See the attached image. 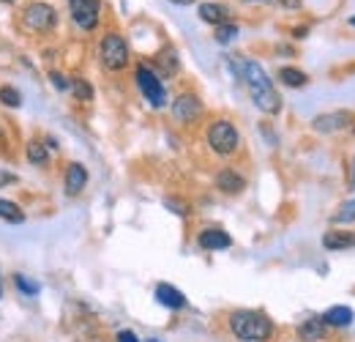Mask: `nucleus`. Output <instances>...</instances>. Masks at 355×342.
Listing matches in <instances>:
<instances>
[{
    "instance_id": "f257e3e1",
    "label": "nucleus",
    "mask_w": 355,
    "mask_h": 342,
    "mask_svg": "<svg viewBox=\"0 0 355 342\" xmlns=\"http://www.w3.org/2000/svg\"><path fill=\"white\" fill-rule=\"evenodd\" d=\"M230 66L246 83L249 93H252V101L257 104V110H263L266 115H279L282 113V96L276 93L273 83L268 80L266 69L257 60H249V58L235 55V58H230Z\"/></svg>"
},
{
    "instance_id": "f03ea898",
    "label": "nucleus",
    "mask_w": 355,
    "mask_h": 342,
    "mask_svg": "<svg viewBox=\"0 0 355 342\" xmlns=\"http://www.w3.org/2000/svg\"><path fill=\"white\" fill-rule=\"evenodd\" d=\"M230 329L241 342H266L273 334V323L257 309H238L230 315Z\"/></svg>"
},
{
    "instance_id": "7ed1b4c3",
    "label": "nucleus",
    "mask_w": 355,
    "mask_h": 342,
    "mask_svg": "<svg viewBox=\"0 0 355 342\" xmlns=\"http://www.w3.org/2000/svg\"><path fill=\"white\" fill-rule=\"evenodd\" d=\"M205 140H208V148L216 156H232L241 148V134H238L235 124L227 121V118H216L205 131Z\"/></svg>"
},
{
    "instance_id": "20e7f679",
    "label": "nucleus",
    "mask_w": 355,
    "mask_h": 342,
    "mask_svg": "<svg viewBox=\"0 0 355 342\" xmlns=\"http://www.w3.org/2000/svg\"><path fill=\"white\" fill-rule=\"evenodd\" d=\"M98 58L107 72H123L129 66V44L118 31H107L98 44Z\"/></svg>"
},
{
    "instance_id": "39448f33",
    "label": "nucleus",
    "mask_w": 355,
    "mask_h": 342,
    "mask_svg": "<svg viewBox=\"0 0 355 342\" xmlns=\"http://www.w3.org/2000/svg\"><path fill=\"white\" fill-rule=\"evenodd\" d=\"M55 25H58L55 6L42 3V0L28 3L22 8V14H19V28L28 31V33H49V31H55Z\"/></svg>"
},
{
    "instance_id": "423d86ee",
    "label": "nucleus",
    "mask_w": 355,
    "mask_h": 342,
    "mask_svg": "<svg viewBox=\"0 0 355 342\" xmlns=\"http://www.w3.org/2000/svg\"><path fill=\"white\" fill-rule=\"evenodd\" d=\"M134 83H137L139 93L145 96V101H148L150 107H156V110L167 107V90H164V83H162V77H159L150 66L139 63V66L134 69Z\"/></svg>"
},
{
    "instance_id": "0eeeda50",
    "label": "nucleus",
    "mask_w": 355,
    "mask_h": 342,
    "mask_svg": "<svg viewBox=\"0 0 355 342\" xmlns=\"http://www.w3.org/2000/svg\"><path fill=\"white\" fill-rule=\"evenodd\" d=\"M69 14L83 31H96L101 19V0H69Z\"/></svg>"
},
{
    "instance_id": "6e6552de",
    "label": "nucleus",
    "mask_w": 355,
    "mask_h": 342,
    "mask_svg": "<svg viewBox=\"0 0 355 342\" xmlns=\"http://www.w3.org/2000/svg\"><path fill=\"white\" fill-rule=\"evenodd\" d=\"M202 115V101L194 93H180L173 101V118L178 124H194Z\"/></svg>"
},
{
    "instance_id": "1a4fd4ad",
    "label": "nucleus",
    "mask_w": 355,
    "mask_h": 342,
    "mask_svg": "<svg viewBox=\"0 0 355 342\" xmlns=\"http://www.w3.org/2000/svg\"><path fill=\"white\" fill-rule=\"evenodd\" d=\"M355 118L350 110H334V113H322L311 121V129L320 131V134H331V131H339L345 127H353Z\"/></svg>"
},
{
    "instance_id": "9d476101",
    "label": "nucleus",
    "mask_w": 355,
    "mask_h": 342,
    "mask_svg": "<svg viewBox=\"0 0 355 342\" xmlns=\"http://www.w3.org/2000/svg\"><path fill=\"white\" fill-rule=\"evenodd\" d=\"M63 186H66V195H69V197L80 195V192L88 186V170H85V165L71 162V165L66 168V175H63Z\"/></svg>"
},
{
    "instance_id": "9b49d317",
    "label": "nucleus",
    "mask_w": 355,
    "mask_h": 342,
    "mask_svg": "<svg viewBox=\"0 0 355 342\" xmlns=\"http://www.w3.org/2000/svg\"><path fill=\"white\" fill-rule=\"evenodd\" d=\"M197 244L202 250H208V252H219V250H230L232 247V238L224 230H219V227H208V230H202L197 236Z\"/></svg>"
},
{
    "instance_id": "f8f14e48",
    "label": "nucleus",
    "mask_w": 355,
    "mask_h": 342,
    "mask_svg": "<svg viewBox=\"0 0 355 342\" xmlns=\"http://www.w3.org/2000/svg\"><path fill=\"white\" fill-rule=\"evenodd\" d=\"M216 189L224 195H241L246 189V178L241 172H235L232 168H224L216 172Z\"/></svg>"
},
{
    "instance_id": "ddd939ff",
    "label": "nucleus",
    "mask_w": 355,
    "mask_h": 342,
    "mask_svg": "<svg viewBox=\"0 0 355 342\" xmlns=\"http://www.w3.org/2000/svg\"><path fill=\"white\" fill-rule=\"evenodd\" d=\"M200 19L202 22H208V25H224V22H230V8L224 6V3H200Z\"/></svg>"
},
{
    "instance_id": "4468645a",
    "label": "nucleus",
    "mask_w": 355,
    "mask_h": 342,
    "mask_svg": "<svg viewBox=\"0 0 355 342\" xmlns=\"http://www.w3.org/2000/svg\"><path fill=\"white\" fill-rule=\"evenodd\" d=\"M156 301H159L162 307H167V309H183V307H186V296H183L178 288L167 285V282L156 285Z\"/></svg>"
},
{
    "instance_id": "2eb2a0df",
    "label": "nucleus",
    "mask_w": 355,
    "mask_h": 342,
    "mask_svg": "<svg viewBox=\"0 0 355 342\" xmlns=\"http://www.w3.org/2000/svg\"><path fill=\"white\" fill-rule=\"evenodd\" d=\"M353 309L350 307H345V304H336V307H331L325 315H322V320H325V326H336V329H345V326H350L353 323Z\"/></svg>"
},
{
    "instance_id": "dca6fc26",
    "label": "nucleus",
    "mask_w": 355,
    "mask_h": 342,
    "mask_svg": "<svg viewBox=\"0 0 355 342\" xmlns=\"http://www.w3.org/2000/svg\"><path fill=\"white\" fill-rule=\"evenodd\" d=\"M322 247L325 250H347V247H355V230L347 233V230H328L322 236Z\"/></svg>"
},
{
    "instance_id": "f3484780",
    "label": "nucleus",
    "mask_w": 355,
    "mask_h": 342,
    "mask_svg": "<svg viewBox=\"0 0 355 342\" xmlns=\"http://www.w3.org/2000/svg\"><path fill=\"white\" fill-rule=\"evenodd\" d=\"M298 337L304 342L322 340V337H325V320H322V318H309V320H304L301 329H298Z\"/></svg>"
},
{
    "instance_id": "a211bd4d",
    "label": "nucleus",
    "mask_w": 355,
    "mask_h": 342,
    "mask_svg": "<svg viewBox=\"0 0 355 342\" xmlns=\"http://www.w3.org/2000/svg\"><path fill=\"white\" fill-rule=\"evenodd\" d=\"M279 80L287 88H304L309 83V77H306L301 69H295V66H282V69H279Z\"/></svg>"
},
{
    "instance_id": "6ab92c4d",
    "label": "nucleus",
    "mask_w": 355,
    "mask_h": 342,
    "mask_svg": "<svg viewBox=\"0 0 355 342\" xmlns=\"http://www.w3.org/2000/svg\"><path fill=\"white\" fill-rule=\"evenodd\" d=\"M0 219H3V222H11V225H22V222H25V211H22L17 203L0 197Z\"/></svg>"
},
{
    "instance_id": "aec40b11",
    "label": "nucleus",
    "mask_w": 355,
    "mask_h": 342,
    "mask_svg": "<svg viewBox=\"0 0 355 342\" xmlns=\"http://www.w3.org/2000/svg\"><path fill=\"white\" fill-rule=\"evenodd\" d=\"M25 156H28V162L31 165H36V168H44L46 165V145H42L39 140H31L28 142V148H25Z\"/></svg>"
},
{
    "instance_id": "412c9836",
    "label": "nucleus",
    "mask_w": 355,
    "mask_h": 342,
    "mask_svg": "<svg viewBox=\"0 0 355 342\" xmlns=\"http://www.w3.org/2000/svg\"><path fill=\"white\" fill-rule=\"evenodd\" d=\"M156 63H159V69H162V74H164V77H170V74H178V69H180L175 49H164V52L156 58Z\"/></svg>"
},
{
    "instance_id": "4be33fe9",
    "label": "nucleus",
    "mask_w": 355,
    "mask_h": 342,
    "mask_svg": "<svg viewBox=\"0 0 355 342\" xmlns=\"http://www.w3.org/2000/svg\"><path fill=\"white\" fill-rule=\"evenodd\" d=\"M14 285H17L19 293H25V296H39V293H42V285L33 282V279H28L25 274H14Z\"/></svg>"
},
{
    "instance_id": "5701e85b",
    "label": "nucleus",
    "mask_w": 355,
    "mask_h": 342,
    "mask_svg": "<svg viewBox=\"0 0 355 342\" xmlns=\"http://www.w3.org/2000/svg\"><path fill=\"white\" fill-rule=\"evenodd\" d=\"M71 93H74L80 101H90V99H93V86H90L88 80H83V77H74V80H71Z\"/></svg>"
},
{
    "instance_id": "b1692460",
    "label": "nucleus",
    "mask_w": 355,
    "mask_h": 342,
    "mask_svg": "<svg viewBox=\"0 0 355 342\" xmlns=\"http://www.w3.org/2000/svg\"><path fill=\"white\" fill-rule=\"evenodd\" d=\"M355 222V200H347L339 206V211L334 214V225H350Z\"/></svg>"
},
{
    "instance_id": "393cba45",
    "label": "nucleus",
    "mask_w": 355,
    "mask_h": 342,
    "mask_svg": "<svg viewBox=\"0 0 355 342\" xmlns=\"http://www.w3.org/2000/svg\"><path fill=\"white\" fill-rule=\"evenodd\" d=\"M0 104H6V107H19V104H22L19 90L11 86H3L0 88Z\"/></svg>"
},
{
    "instance_id": "a878e982",
    "label": "nucleus",
    "mask_w": 355,
    "mask_h": 342,
    "mask_svg": "<svg viewBox=\"0 0 355 342\" xmlns=\"http://www.w3.org/2000/svg\"><path fill=\"white\" fill-rule=\"evenodd\" d=\"M235 36H238V25L235 22H224V25L216 28V42L219 44H230Z\"/></svg>"
},
{
    "instance_id": "bb28decb",
    "label": "nucleus",
    "mask_w": 355,
    "mask_h": 342,
    "mask_svg": "<svg viewBox=\"0 0 355 342\" xmlns=\"http://www.w3.org/2000/svg\"><path fill=\"white\" fill-rule=\"evenodd\" d=\"M49 80H52V86L58 88V90H71V83L63 74H58V72H49Z\"/></svg>"
},
{
    "instance_id": "cd10ccee",
    "label": "nucleus",
    "mask_w": 355,
    "mask_h": 342,
    "mask_svg": "<svg viewBox=\"0 0 355 342\" xmlns=\"http://www.w3.org/2000/svg\"><path fill=\"white\" fill-rule=\"evenodd\" d=\"M164 206H167V209H173V214H178V216L189 214V206H186V203H178V200H173V197H167V200H164Z\"/></svg>"
},
{
    "instance_id": "c85d7f7f",
    "label": "nucleus",
    "mask_w": 355,
    "mask_h": 342,
    "mask_svg": "<svg viewBox=\"0 0 355 342\" xmlns=\"http://www.w3.org/2000/svg\"><path fill=\"white\" fill-rule=\"evenodd\" d=\"M14 181H17V175H14V172L0 170V186H6V184H14Z\"/></svg>"
},
{
    "instance_id": "c756f323",
    "label": "nucleus",
    "mask_w": 355,
    "mask_h": 342,
    "mask_svg": "<svg viewBox=\"0 0 355 342\" xmlns=\"http://www.w3.org/2000/svg\"><path fill=\"white\" fill-rule=\"evenodd\" d=\"M118 342H139L134 332H118Z\"/></svg>"
},
{
    "instance_id": "7c9ffc66",
    "label": "nucleus",
    "mask_w": 355,
    "mask_h": 342,
    "mask_svg": "<svg viewBox=\"0 0 355 342\" xmlns=\"http://www.w3.org/2000/svg\"><path fill=\"white\" fill-rule=\"evenodd\" d=\"M282 8H301V0H276Z\"/></svg>"
},
{
    "instance_id": "2f4dec72",
    "label": "nucleus",
    "mask_w": 355,
    "mask_h": 342,
    "mask_svg": "<svg viewBox=\"0 0 355 342\" xmlns=\"http://www.w3.org/2000/svg\"><path fill=\"white\" fill-rule=\"evenodd\" d=\"M170 3H178V6H191L194 0H170Z\"/></svg>"
},
{
    "instance_id": "473e14b6",
    "label": "nucleus",
    "mask_w": 355,
    "mask_h": 342,
    "mask_svg": "<svg viewBox=\"0 0 355 342\" xmlns=\"http://www.w3.org/2000/svg\"><path fill=\"white\" fill-rule=\"evenodd\" d=\"M243 3H263V0H243Z\"/></svg>"
},
{
    "instance_id": "72a5a7b5",
    "label": "nucleus",
    "mask_w": 355,
    "mask_h": 342,
    "mask_svg": "<svg viewBox=\"0 0 355 342\" xmlns=\"http://www.w3.org/2000/svg\"><path fill=\"white\" fill-rule=\"evenodd\" d=\"M350 25H353V28H355V17H350Z\"/></svg>"
},
{
    "instance_id": "f704fd0d",
    "label": "nucleus",
    "mask_w": 355,
    "mask_h": 342,
    "mask_svg": "<svg viewBox=\"0 0 355 342\" xmlns=\"http://www.w3.org/2000/svg\"><path fill=\"white\" fill-rule=\"evenodd\" d=\"M353 186H355V168H353Z\"/></svg>"
},
{
    "instance_id": "c9c22d12",
    "label": "nucleus",
    "mask_w": 355,
    "mask_h": 342,
    "mask_svg": "<svg viewBox=\"0 0 355 342\" xmlns=\"http://www.w3.org/2000/svg\"><path fill=\"white\" fill-rule=\"evenodd\" d=\"M3 3H14V0H3Z\"/></svg>"
},
{
    "instance_id": "e433bc0d",
    "label": "nucleus",
    "mask_w": 355,
    "mask_h": 342,
    "mask_svg": "<svg viewBox=\"0 0 355 342\" xmlns=\"http://www.w3.org/2000/svg\"><path fill=\"white\" fill-rule=\"evenodd\" d=\"M145 342H159V340H145Z\"/></svg>"
},
{
    "instance_id": "4c0bfd02",
    "label": "nucleus",
    "mask_w": 355,
    "mask_h": 342,
    "mask_svg": "<svg viewBox=\"0 0 355 342\" xmlns=\"http://www.w3.org/2000/svg\"><path fill=\"white\" fill-rule=\"evenodd\" d=\"M350 129H353V134H355V124H353V127H350Z\"/></svg>"
},
{
    "instance_id": "58836bf2",
    "label": "nucleus",
    "mask_w": 355,
    "mask_h": 342,
    "mask_svg": "<svg viewBox=\"0 0 355 342\" xmlns=\"http://www.w3.org/2000/svg\"><path fill=\"white\" fill-rule=\"evenodd\" d=\"M0 293H3V288H0Z\"/></svg>"
}]
</instances>
